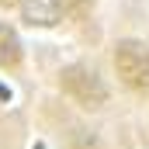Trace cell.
<instances>
[{"mask_svg":"<svg viewBox=\"0 0 149 149\" xmlns=\"http://www.w3.org/2000/svg\"><path fill=\"white\" fill-rule=\"evenodd\" d=\"M114 73L132 94H149V49L142 42H118L114 45Z\"/></svg>","mask_w":149,"mask_h":149,"instance_id":"obj_1","label":"cell"},{"mask_svg":"<svg viewBox=\"0 0 149 149\" xmlns=\"http://www.w3.org/2000/svg\"><path fill=\"white\" fill-rule=\"evenodd\" d=\"M70 149H97V142H94L90 135H83V132H80V135L70 139Z\"/></svg>","mask_w":149,"mask_h":149,"instance_id":"obj_6","label":"cell"},{"mask_svg":"<svg viewBox=\"0 0 149 149\" xmlns=\"http://www.w3.org/2000/svg\"><path fill=\"white\" fill-rule=\"evenodd\" d=\"M59 7H63V17H83L94 7V0H59Z\"/></svg>","mask_w":149,"mask_h":149,"instance_id":"obj_5","label":"cell"},{"mask_svg":"<svg viewBox=\"0 0 149 149\" xmlns=\"http://www.w3.org/2000/svg\"><path fill=\"white\" fill-rule=\"evenodd\" d=\"M24 59V49H21V38L14 28L0 24V70H17Z\"/></svg>","mask_w":149,"mask_h":149,"instance_id":"obj_4","label":"cell"},{"mask_svg":"<svg viewBox=\"0 0 149 149\" xmlns=\"http://www.w3.org/2000/svg\"><path fill=\"white\" fill-rule=\"evenodd\" d=\"M59 87H63L66 97H73L76 104L87 108V111H97V108L108 104V87H104V80L94 73V70H87V66H66V70L59 73Z\"/></svg>","mask_w":149,"mask_h":149,"instance_id":"obj_2","label":"cell"},{"mask_svg":"<svg viewBox=\"0 0 149 149\" xmlns=\"http://www.w3.org/2000/svg\"><path fill=\"white\" fill-rule=\"evenodd\" d=\"M21 14L28 24H38V28H52L63 21V7L59 0H24L21 3Z\"/></svg>","mask_w":149,"mask_h":149,"instance_id":"obj_3","label":"cell"}]
</instances>
